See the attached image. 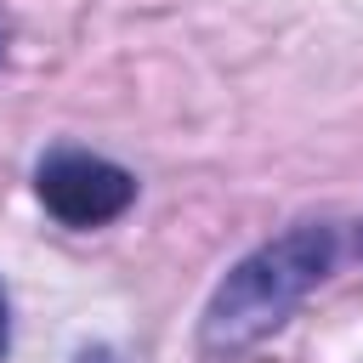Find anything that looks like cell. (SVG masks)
Here are the masks:
<instances>
[{
    "label": "cell",
    "mask_w": 363,
    "mask_h": 363,
    "mask_svg": "<svg viewBox=\"0 0 363 363\" xmlns=\"http://www.w3.org/2000/svg\"><path fill=\"white\" fill-rule=\"evenodd\" d=\"M34 187H40V204L62 227H108L136 204V176L102 153H79V147L51 153L34 176Z\"/></svg>",
    "instance_id": "2"
},
{
    "label": "cell",
    "mask_w": 363,
    "mask_h": 363,
    "mask_svg": "<svg viewBox=\"0 0 363 363\" xmlns=\"http://www.w3.org/2000/svg\"><path fill=\"white\" fill-rule=\"evenodd\" d=\"M329 267H335V227H318V221L289 227L284 238L250 250L216 284V295L199 318V346L210 357H238V352L261 346L329 278Z\"/></svg>",
    "instance_id": "1"
},
{
    "label": "cell",
    "mask_w": 363,
    "mask_h": 363,
    "mask_svg": "<svg viewBox=\"0 0 363 363\" xmlns=\"http://www.w3.org/2000/svg\"><path fill=\"white\" fill-rule=\"evenodd\" d=\"M357 250H363V238H357Z\"/></svg>",
    "instance_id": "4"
},
{
    "label": "cell",
    "mask_w": 363,
    "mask_h": 363,
    "mask_svg": "<svg viewBox=\"0 0 363 363\" xmlns=\"http://www.w3.org/2000/svg\"><path fill=\"white\" fill-rule=\"evenodd\" d=\"M11 346V301H6V284H0V357Z\"/></svg>",
    "instance_id": "3"
}]
</instances>
